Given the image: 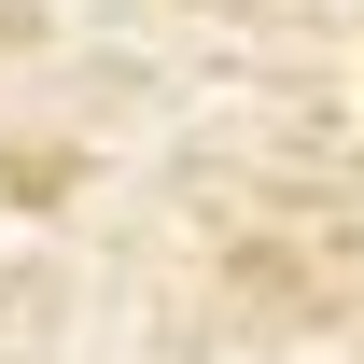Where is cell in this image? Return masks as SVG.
Wrapping results in <instances>:
<instances>
[]
</instances>
